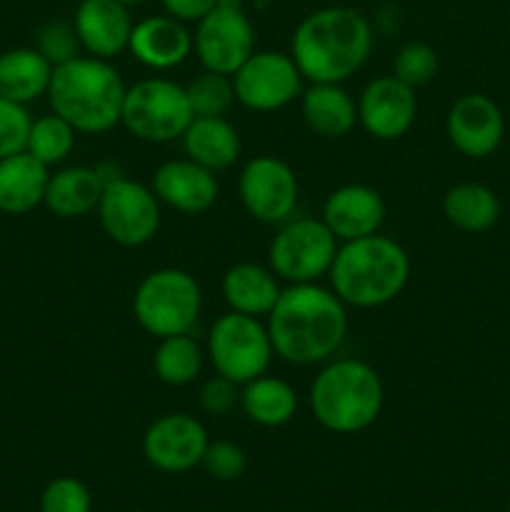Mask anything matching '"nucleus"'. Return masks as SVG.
<instances>
[{
  "label": "nucleus",
  "mask_w": 510,
  "mask_h": 512,
  "mask_svg": "<svg viewBox=\"0 0 510 512\" xmlns=\"http://www.w3.org/2000/svg\"><path fill=\"white\" fill-rule=\"evenodd\" d=\"M200 313H203V290L188 270H153L135 288V323L155 340L190 333Z\"/></svg>",
  "instance_id": "nucleus-6"
},
{
  "label": "nucleus",
  "mask_w": 510,
  "mask_h": 512,
  "mask_svg": "<svg viewBox=\"0 0 510 512\" xmlns=\"http://www.w3.org/2000/svg\"><path fill=\"white\" fill-rule=\"evenodd\" d=\"M245 0H218V8H243Z\"/></svg>",
  "instance_id": "nucleus-39"
},
{
  "label": "nucleus",
  "mask_w": 510,
  "mask_h": 512,
  "mask_svg": "<svg viewBox=\"0 0 510 512\" xmlns=\"http://www.w3.org/2000/svg\"><path fill=\"white\" fill-rule=\"evenodd\" d=\"M95 213L103 233L120 248H140L158 235L160 200L138 180L123 175L108 180Z\"/></svg>",
  "instance_id": "nucleus-10"
},
{
  "label": "nucleus",
  "mask_w": 510,
  "mask_h": 512,
  "mask_svg": "<svg viewBox=\"0 0 510 512\" xmlns=\"http://www.w3.org/2000/svg\"><path fill=\"white\" fill-rule=\"evenodd\" d=\"M240 408L260 428H283L298 413V393L283 378L263 373L240 385Z\"/></svg>",
  "instance_id": "nucleus-26"
},
{
  "label": "nucleus",
  "mask_w": 510,
  "mask_h": 512,
  "mask_svg": "<svg viewBox=\"0 0 510 512\" xmlns=\"http://www.w3.org/2000/svg\"><path fill=\"white\" fill-rule=\"evenodd\" d=\"M418 115L415 88L390 75L373 78L358 98V123L375 140H398L413 128Z\"/></svg>",
  "instance_id": "nucleus-15"
},
{
  "label": "nucleus",
  "mask_w": 510,
  "mask_h": 512,
  "mask_svg": "<svg viewBox=\"0 0 510 512\" xmlns=\"http://www.w3.org/2000/svg\"><path fill=\"white\" fill-rule=\"evenodd\" d=\"M435 73H438V53L423 40H410L395 53L393 75L410 88L418 90L420 85H428Z\"/></svg>",
  "instance_id": "nucleus-32"
},
{
  "label": "nucleus",
  "mask_w": 510,
  "mask_h": 512,
  "mask_svg": "<svg viewBox=\"0 0 510 512\" xmlns=\"http://www.w3.org/2000/svg\"><path fill=\"white\" fill-rule=\"evenodd\" d=\"M50 170L30 153L0 160V213L25 215L43 205Z\"/></svg>",
  "instance_id": "nucleus-24"
},
{
  "label": "nucleus",
  "mask_w": 510,
  "mask_h": 512,
  "mask_svg": "<svg viewBox=\"0 0 510 512\" xmlns=\"http://www.w3.org/2000/svg\"><path fill=\"white\" fill-rule=\"evenodd\" d=\"M80 48L100 60H113L128 50L133 18L120 0H80L73 15Z\"/></svg>",
  "instance_id": "nucleus-17"
},
{
  "label": "nucleus",
  "mask_w": 510,
  "mask_h": 512,
  "mask_svg": "<svg viewBox=\"0 0 510 512\" xmlns=\"http://www.w3.org/2000/svg\"><path fill=\"white\" fill-rule=\"evenodd\" d=\"M35 50H38L53 68L78 58L80 40L78 33H75V25L65 23V20H50V23L40 25L38 33H35Z\"/></svg>",
  "instance_id": "nucleus-33"
},
{
  "label": "nucleus",
  "mask_w": 510,
  "mask_h": 512,
  "mask_svg": "<svg viewBox=\"0 0 510 512\" xmlns=\"http://www.w3.org/2000/svg\"><path fill=\"white\" fill-rule=\"evenodd\" d=\"M238 195L258 223L280 225L298 208L300 185L293 168L275 155H255L238 175Z\"/></svg>",
  "instance_id": "nucleus-12"
},
{
  "label": "nucleus",
  "mask_w": 510,
  "mask_h": 512,
  "mask_svg": "<svg viewBox=\"0 0 510 512\" xmlns=\"http://www.w3.org/2000/svg\"><path fill=\"white\" fill-rule=\"evenodd\" d=\"M210 438L205 425L190 413H165L148 425L143 455L160 473H188L203 463Z\"/></svg>",
  "instance_id": "nucleus-14"
},
{
  "label": "nucleus",
  "mask_w": 510,
  "mask_h": 512,
  "mask_svg": "<svg viewBox=\"0 0 510 512\" xmlns=\"http://www.w3.org/2000/svg\"><path fill=\"white\" fill-rule=\"evenodd\" d=\"M185 93H188L193 115H200V118L225 115L235 103L233 78L223 73H213V70H203L200 75H195L185 85Z\"/></svg>",
  "instance_id": "nucleus-31"
},
{
  "label": "nucleus",
  "mask_w": 510,
  "mask_h": 512,
  "mask_svg": "<svg viewBox=\"0 0 510 512\" xmlns=\"http://www.w3.org/2000/svg\"><path fill=\"white\" fill-rule=\"evenodd\" d=\"M310 410L320 428L335 435H355L378 420L385 388L378 370L365 360H328L310 383Z\"/></svg>",
  "instance_id": "nucleus-5"
},
{
  "label": "nucleus",
  "mask_w": 510,
  "mask_h": 512,
  "mask_svg": "<svg viewBox=\"0 0 510 512\" xmlns=\"http://www.w3.org/2000/svg\"><path fill=\"white\" fill-rule=\"evenodd\" d=\"M120 3L128 5V8H130V5H143V3H148V0H120Z\"/></svg>",
  "instance_id": "nucleus-40"
},
{
  "label": "nucleus",
  "mask_w": 510,
  "mask_h": 512,
  "mask_svg": "<svg viewBox=\"0 0 510 512\" xmlns=\"http://www.w3.org/2000/svg\"><path fill=\"white\" fill-rule=\"evenodd\" d=\"M193 118L185 85L175 80L145 78L125 90L120 125L143 143L180 140Z\"/></svg>",
  "instance_id": "nucleus-7"
},
{
  "label": "nucleus",
  "mask_w": 510,
  "mask_h": 512,
  "mask_svg": "<svg viewBox=\"0 0 510 512\" xmlns=\"http://www.w3.org/2000/svg\"><path fill=\"white\" fill-rule=\"evenodd\" d=\"M153 193L160 203L185 215L205 213L215 205L220 193L213 170L193 160H168L153 173Z\"/></svg>",
  "instance_id": "nucleus-19"
},
{
  "label": "nucleus",
  "mask_w": 510,
  "mask_h": 512,
  "mask_svg": "<svg viewBox=\"0 0 510 512\" xmlns=\"http://www.w3.org/2000/svg\"><path fill=\"white\" fill-rule=\"evenodd\" d=\"M240 405V385L215 373L200 388V408L215 418H225Z\"/></svg>",
  "instance_id": "nucleus-37"
},
{
  "label": "nucleus",
  "mask_w": 510,
  "mask_h": 512,
  "mask_svg": "<svg viewBox=\"0 0 510 512\" xmlns=\"http://www.w3.org/2000/svg\"><path fill=\"white\" fill-rule=\"evenodd\" d=\"M128 53L150 70H173L193 53V33L168 13L150 15L133 25Z\"/></svg>",
  "instance_id": "nucleus-20"
},
{
  "label": "nucleus",
  "mask_w": 510,
  "mask_h": 512,
  "mask_svg": "<svg viewBox=\"0 0 510 512\" xmlns=\"http://www.w3.org/2000/svg\"><path fill=\"white\" fill-rule=\"evenodd\" d=\"M165 13L180 23H200L210 10L218 5V0H160Z\"/></svg>",
  "instance_id": "nucleus-38"
},
{
  "label": "nucleus",
  "mask_w": 510,
  "mask_h": 512,
  "mask_svg": "<svg viewBox=\"0 0 510 512\" xmlns=\"http://www.w3.org/2000/svg\"><path fill=\"white\" fill-rule=\"evenodd\" d=\"M203 363L205 348L190 333L160 338L153 353L155 378L170 388H185V385L195 383Z\"/></svg>",
  "instance_id": "nucleus-29"
},
{
  "label": "nucleus",
  "mask_w": 510,
  "mask_h": 512,
  "mask_svg": "<svg viewBox=\"0 0 510 512\" xmlns=\"http://www.w3.org/2000/svg\"><path fill=\"white\" fill-rule=\"evenodd\" d=\"M75 135H78V130L68 120L60 118V115H40L30 125L25 153H30L35 160L48 165V168L50 165H60L73 153Z\"/></svg>",
  "instance_id": "nucleus-30"
},
{
  "label": "nucleus",
  "mask_w": 510,
  "mask_h": 512,
  "mask_svg": "<svg viewBox=\"0 0 510 512\" xmlns=\"http://www.w3.org/2000/svg\"><path fill=\"white\" fill-rule=\"evenodd\" d=\"M105 178L90 165H70L50 175L43 205L63 220L85 218L95 213L103 195Z\"/></svg>",
  "instance_id": "nucleus-22"
},
{
  "label": "nucleus",
  "mask_w": 510,
  "mask_h": 512,
  "mask_svg": "<svg viewBox=\"0 0 510 512\" xmlns=\"http://www.w3.org/2000/svg\"><path fill=\"white\" fill-rule=\"evenodd\" d=\"M328 278L330 290L350 308H383L408 285L410 258L403 245L375 233L340 243Z\"/></svg>",
  "instance_id": "nucleus-3"
},
{
  "label": "nucleus",
  "mask_w": 510,
  "mask_h": 512,
  "mask_svg": "<svg viewBox=\"0 0 510 512\" xmlns=\"http://www.w3.org/2000/svg\"><path fill=\"white\" fill-rule=\"evenodd\" d=\"M373 53V25L360 10L328 5L305 15L290 38V55L308 83H345Z\"/></svg>",
  "instance_id": "nucleus-2"
},
{
  "label": "nucleus",
  "mask_w": 510,
  "mask_h": 512,
  "mask_svg": "<svg viewBox=\"0 0 510 512\" xmlns=\"http://www.w3.org/2000/svg\"><path fill=\"white\" fill-rule=\"evenodd\" d=\"M235 100L255 113H273L303 95V73L293 55L255 50L233 75Z\"/></svg>",
  "instance_id": "nucleus-11"
},
{
  "label": "nucleus",
  "mask_w": 510,
  "mask_h": 512,
  "mask_svg": "<svg viewBox=\"0 0 510 512\" xmlns=\"http://www.w3.org/2000/svg\"><path fill=\"white\" fill-rule=\"evenodd\" d=\"M205 358L210 360L215 373L245 385L258 375L268 373L275 350L263 320L228 310L208 330Z\"/></svg>",
  "instance_id": "nucleus-8"
},
{
  "label": "nucleus",
  "mask_w": 510,
  "mask_h": 512,
  "mask_svg": "<svg viewBox=\"0 0 510 512\" xmlns=\"http://www.w3.org/2000/svg\"><path fill=\"white\" fill-rule=\"evenodd\" d=\"M445 130L453 148L465 158H485L498 150L505 133V120L495 100H490L488 95L468 93L450 105Z\"/></svg>",
  "instance_id": "nucleus-16"
},
{
  "label": "nucleus",
  "mask_w": 510,
  "mask_h": 512,
  "mask_svg": "<svg viewBox=\"0 0 510 512\" xmlns=\"http://www.w3.org/2000/svg\"><path fill=\"white\" fill-rule=\"evenodd\" d=\"M200 468L213 480L233 483V480L243 478V473L248 470V455H245V450L238 443H230V440H215L213 443L210 440Z\"/></svg>",
  "instance_id": "nucleus-35"
},
{
  "label": "nucleus",
  "mask_w": 510,
  "mask_h": 512,
  "mask_svg": "<svg viewBox=\"0 0 510 512\" xmlns=\"http://www.w3.org/2000/svg\"><path fill=\"white\" fill-rule=\"evenodd\" d=\"M323 220L338 243L380 233L385 223V200L375 188L348 183L335 188L323 203Z\"/></svg>",
  "instance_id": "nucleus-18"
},
{
  "label": "nucleus",
  "mask_w": 510,
  "mask_h": 512,
  "mask_svg": "<svg viewBox=\"0 0 510 512\" xmlns=\"http://www.w3.org/2000/svg\"><path fill=\"white\" fill-rule=\"evenodd\" d=\"M30 125H33V118L25 105L0 98V160L23 153L28 145Z\"/></svg>",
  "instance_id": "nucleus-36"
},
{
  "label": "nucleus",
  "mask_w": 510,
  "mask_h": 512,
  "mask_svg": "<svg viewBox=\"0 0 510 512\" xmlns=\"http://www.w3.org/2000/svg\"><path fill=\"white\" fill-rule=\"evenodd\" d=\"M338 245V238L323 220L290 218L280 223L270 240L268 265L288 285L318 283L330 273Z\"/></svg>",
  "instance_id": "nucleus-9"
},
{
  "label": "nucleus",
  "mask_w": 510,
  "mask_h": 512,
  "mask_svg": "<svg viewBox=\"0 0 510 512\" xmlns=\"http://www.w3.org/2000/svg\"><path fill=\"white\" fill-rule=\"evenodd\" d=\"M193 50L205 70L233 75L255 53L253 23L243 8L215 5L200 23H195Z\"/></svg>",
  "instance_id": "nucleus-13"
},
{
  "label": "nucleus",
  "mask_w": 510,
  "mask_h": 512,
  "mask_svg": "<svg viewBox=\"0 0 510 512\" xmlns=\"http://www.w3.org/2000/svg\"><path fill=\"white\" fill-rule=\"evenodd\" d=\"M40 512H93V495L83 480L60 475L45 485L40 495Z\"/></svg>",
  "instance_id": "nucleus-34"
},
{
  "label": "nucleus",
  "mask_w": 510,
  "mask_h": 512,
  "mask_svg": "<svg viewBox=\"0 0 510 512\" xmlns=\"http://www.w3.org/2000/svg\"><path fill=\"white\" fill-rule=\"evenodd\" d=\"M348 305L330 288L298 283L280 290L265 315L275 355L290 365H318L333 360L348 335Z\"/></svg>",
  "instance_id": "nucleus-1"
},
{
  "label": "nucleus",
  "mask_w": 510,
  "mask_h": 512,
  "mask_svg": "<svg viewBox=\"0 0 510 512\" xmlns=\"http://www.w3.org/2000/svg\"><path fill=\"white\" fill-rule=\"evenodd\" d=\"M508 512H510V500H508Z\"/></svg>",
  "instance_id": "nucleus-41"
},
{
  "label": "nucleus",
  "mask_w": 510,
  "mask_h": 512,
  "mask_svg": "<svg viewBox=\"0 0 510 512\" xmlns=\"http://www.w3.org/2000/svg\"><path fill=\"white\" fill-rule=\"evenodd\" d=\"M280 278L270 270V265L260 263H235L225 270L220 293L225 305L235 313L265 318L273 310L280 295Z\"/></svg>",
  "instance_id": "nucleus-23"
},
{
  "label": "nucleus",
  "mask_w": 510,
  "mask_h": 512,
  "mask_svg": "<svg viewBox=\"0 0 510 512\" xmlns=\"http://www.w3.org/2000/svg\"><path fill=\"white\" fill-rule=\"evenodd\" d=\"M53 65L35 48H13L0 53V98L28 105L48 95Z\"/></svg>",
  "instance_id": "nucleus-27"
},
{
  "label": "nucleus",
  "mask_w": 510,
  "mask_h": 512,
  "mask_svg": "<svg viewBox=\"0 0 510 512\" xmlns=\"http://www.w3.org/2000/svg\"><path fill=\"white\" fill-rule=\"evenodd\" d=\"M128 85L110 60L78 55L53 68L48 103L55 115L68 120L78 133L100 135L120 123Z\"/></svg>",
  "instance_id": "nucleus-4"
},
{
  "label": "nucleus",
  "mask_w": 510,
  "mask_h": 512,
  "mask_svg": "<svg viewBox=\"0 0 510 512\" xmlns=\"http://www.w3.org/2000/svg\"><path fill=\"white\" fill-rule=\"evenodd\" d=\"M183 150L188 160L220 173L240 158V135L223 115L200 118L195 115L183 133Z\"/></svg>",
  "instance_id": "nucleus-25"
},
{
  "label": "nucleus",
  "mask_w": 510,
  "mask_h": 512,
  "mask_svg": "<svg viewBox=\"0 0 510 512\" xmlns=\"http://www.w3.org/2000/svg\"><path fill=\"white\" fill-rule=\"evenodd\" d=\"M300 113L310 133L325 140H340L358 123V103L343 83H310L300 95Z\"/></svg>",
  "instance_id": "nucleus-21"
},
{
  "label": "nucleus",
  "mask_w": 510,
  "mask_h": 512,
  "mask_svg": "<svg viewBox=\"0 0 510 512\" xmlns=\"http://www.w3.org/2000/svg\"><path fill=\"white\" fill-rule=\"evenodd\" d=\"M443 213L455 228L465 233H483L498 220L500 200L488 185L458 183L445 193Z\"/></svg>",
  "instance_id": "nucleus-28"
}]
</instances>
